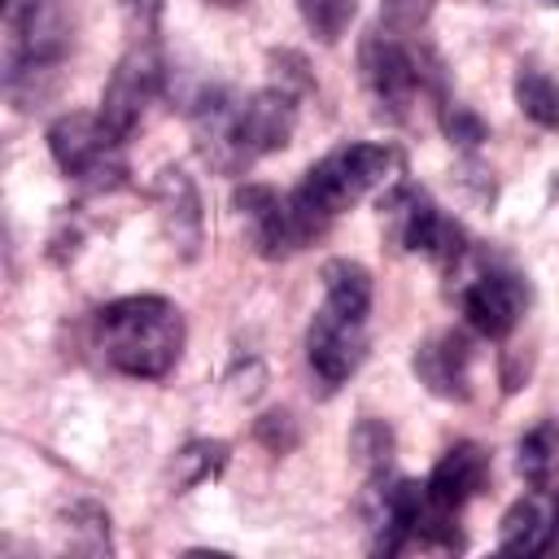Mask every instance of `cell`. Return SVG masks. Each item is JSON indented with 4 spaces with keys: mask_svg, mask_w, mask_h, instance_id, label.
I'll return each mask as SVG.
<instances>
[{
    "mask_svg": "<svg viewBox=\"0 0 559 559\" xmlns=\"http://www.w3.org/2000/svg\"><path fill=\"white\" fill-rule=\"evenodd\" d=\"M362 74H367V87L376 92L380 109H389L393 118H402L415 96L437 83V70L424 66V57L393 31H376L367 44H362Z\"/></svg>",
    "mask_w": 559,
    "mask_h": 559,
    "instance_id": "52a82bcc",
    "label": "cell"
},
{
    "mask_svg": "<svg viewBox=\"0 0 559 559\" xmlns=\"http://www.w3.org/2000/svg\"><path fill=\"white\" fill-rule=\"evenodd\" d=\"M236 210H240L245 231H249V240L262 258H288V253L306 249L319 236L310 227V218L301 214V205L293 201V192L249 183V188L236 192Z\"/></svg>",
    "mask_w": 559,
    "mask_h": 559,
    "instance_id": "ba28073f",
    "label": "cell"
},
{
    "mask_svg": "<svg viewBox=\"0 0 559 559\" xmlns=\"http://www.w3.org/2000/svg\"><path fill=\"white\" fill-rule=\"evenodd\" d=\"M122 135L100 118V114H66L48 127V148L52 162L79 179L92 192L118 188L127 175V157H122Z\"/></svg>",
    "mask_w": 559,
    "mask_h": 559,
    "instance_id": "5b68a950",
    "label": "cell"
},
{
    "mask_svg": "<svg viewBox=\"0 0 559 559\" xmlns=\"http://www.w3.org/2000/svg\"><path fill=\"white\" fill-rule=\"evenodd\" d=\"M122 13H127V22H131V31L148 39V35L157 31V17H162V0H122Z\"/></svg>",
    "mask_w": 559,
    "mask_h": 559,
    "instance_id": "7402d4cb",
    "label": "cell"
},
{
    "mask_svg": "<svg viewBox=\"0 0 559 559\" xmlns=\"http://www.w3.org/2000/svg\"><path fill=\"white\" fill-rule=\"evenodd\" d=\"M555 537H559V498H546V493L520 498L498 528V546L511 555H542L555 546Z\"/></svg>",
    "mask_w": 559,
    "mask_h": 559,
    "instance_id": "5bb4252c",
    "label": "cell"
},
{
    "mask_svg": "<svg viewBox=\"0 0 559 559\" xmlns=\"http://www.w3.org/2000/svg\"><path fill=\"white\" fill-rule=\"evenodd\" d=\"M96 345L114 371L157 380L183 354V319L166 297H122L96 314Z\"/></svg>",
    "mask_w": 559,
    "mask_h": 559,
    "instance_id": "7a4b0ae2",
    "label": "cell"
},
{
    "mask_svg": "<svg viewBox=\"0 0 559 559\" xmlns=\"http://www.w3.org/2000/svg\"><path fill=\"white\" fill-rule=\"evenodd\" d=\"M542 4H559V0H542Z\"/></svg>",
    "mask_w": 559,
    "mask_h": 559,
    "instance_id": "d4e9b609",
    "label": "cell"
},
{
    "mask_svg": "<svg viewBox=\"0 0 559 559\" xmlns=\"http://www.w3.org/2000/svg\"><path fill=\"white\" fill-rule=\"evenodd\" d=\"M415 376L437 393V397H467V380H472V349L467 336L459 332H441L432 341H424L415 349Z\"/></svg>",
    "mask_w": 559,
    "mask_h": 559,
    "instance_id": "4fadbf2b",
    "label": "cell"
},
{
    "mask_svg": "<svg viewBox=\"0 0 559 559\" xmlns=\"http://www.w3.org/2000/svg\"><path fill=\"white\" fill-rule=\"evenodd\" d=\"M223 467H227V445L223 441H188L175 454V493L214 480Z\"/></svg>",
    "mask_w": 559,
    "mask_h": 559,
    "instance_id": "e0dca14e",
    "label": "cell"
},
{
    "mask_svg": "<svg viewBox=\"0 0 559 559\" xmlns=\"http://www.w3.org/2000/svg\"><path fill=\"white\" fill-rule=\"evenodd\" d=\"M459 306L467 314V323L489 336V341H502L515 332V323L524 319V306H528V288L515 271L507 266H489V271H476L463 293H459Z\"/></svg>",
    "mask_w": 559,
    "mask_h": 559,
    "instance_id": "8fae6325",
    "label": "cell"
},
{
    "mask_svg": "<svg viewBox=\"0 0 559 559\" xmlns=\"http://www.w3.org/2000/svg\"><path fill=\"white\" fill-rule=\"evenodd\" d=\"M297 4H301L310 35H319L323 44H336L345 26L354 22V0H297Z\"/></svg>",
    "mask_w": 559,
    "mask_h": 559,
    "instance_id": "d6986e66",
    "label": "cell"
},
{
    "mask_svg": "<svg viewBox=\"0 0 559 559\" xmlns=\"http://www.w3.org/2000/svg\"><path fill=\"white\" fill-rule=\"evenodd\" d=\"M218 4H240V0H218Z\"/></svg>",
    "mask_w": 559,
    "mask_h": 559,
    "instance_id": "cb8c5ba5",
    "label": "cell"
},
{
    "mask_svg": "<svg viewBox=\"0 0 559 559\" xmlns=\"http://www.w3.org/2000/svg\"><path fill=\"white\" fill-rule=\"evenodd\" d=\"M515 467L520 476L533 485V489H546L559 472V424L555 419H542L533 424L524 437H520V454H515Z\"/></svg>",
    "mask_w": 559,
    "mask_h": 559,
    "instance_id": "2e32d148",
    "label": "cell"
},
{
    "mask_svg": "<svg viewBox=\"0 0 559 559\" xmlns=\"http://www.w3.org/2000/svg\"><path fill=\"white\" fill-rule=\"evenodd\" d=\"M515 100L537 127H559V87L542 70H520L515 74Z\"/></svg>",
    "mask_w": 559,
    "mask_h": 559,
    "instance_id": "ac0fdd59",
    "label": "cell"
},
{
    "mask_svg": "<svg viewBox=\"0 0 559 559\" xmlns=\"http://www.w3.org/2000/svg\"><path fill=\"white\" fill-rule=\"evenodd\" d=\"M485 480H489V454L476 441H459V445H450L441 454V463L432 467V476L424 480V489H428V498L441 511L459 515L463 502H472L485 489Z\"/></svg>",
    "mask_w": 559,
    "mask_h": 559,
    "instance_id": "7c38bea8",
    "label": "cell"
},
{
    "mask_svg": "<svg viewBox=\"0 0 559 559\" xmlns=\"http://www.w3.org/2000/svg\"><path fill=\"white\" fill-rule=\"evenodd\" d=\"M293 127H297V96L288 87H262L249 100H236V114H231L236 166H249L253 157L284 148Z\"/></svg>",
    "mask_w": 559,
    "mask_h": 559,
    "instance_id": "9c48e42d",
    "label": "cell"
},
{
    "mask_svg": "<svg viewBox=\"0 0 559 559\" xmlns=\"http://www.w3.org/2000/svg\"><path fill=\"white\" fill-rule=\"evenodd\" d=\"M397 175H402V153L393 144H341L306 170V179L293 188V201L323 236L336 214L358 205L371 188L393 183Z\"/></svg>",
    "mask_w": 559,
    "mask_h": 559,
    "instance_id": "3957f363",
    "label": "cell"
},
{
    "mask_svg": "<svg viewBox=\"0 0 559 559\" xmlns=\"http://www.w3.org/2000/svg\"><path fill=\"white\" fill-rule=\"evenodd\" d=\"M153 201L166 223V236L179 245L183 258H192L201 245V197H197L192 179L183 170H162L153 183Z\"/></svg>",
    "mask_w": 559,
    "mask_h": 559,
    "instance_id": "9a60e30c",
    "label": "cell"
},
{
    "mask_svg": "<svg viewBox=\"0 0 559 559\" xmlns=\"http://www.w3.org/2000/svg\"><path fill=\"white\" fill-rule=\"evenodd\" d=\"M555 192H559V179H555Z\"/></svg>",
    "mask_w": 559,
    "mask_h": 559,
    "instance_id": "484cf974",
    "label": "cell"
},
{
    "mask_svg": "<svg viewBox=\"0 0 559 559\" xmlns=\"http://www.w3.org/2000/svg\"><path fill=\"white\" fill-rule=\"evenodd\" d=\"M0 31H4V87L17 100L31 83L26 100H35L39 96L35 79L52 74L70 52L74 39L70 9L66 0H4Z\"/></svg>",
    "mask_w": 559,
    "mask_h": 559,
    "instance_id": "277c9868",
    "label": "cell"
},
{
    "mask_svg": "<svg viewBox=\"0 0 559 559\" xmlns=\"http://www.w3.org/2000/svg\"><path fill=\"white\" fill-rule=\"evenodd\" d=\"M380 214H384V227H389L397 249L419 253V258H428V262H437L445 271H454L463 262V253H467L463 227L454 218H445L424 188L393 183L389 197L380 201Z\"/></svg>",
    "mask_w": 559,
    "mask_h": 559,
    "instance_id": "8992f818",
    "label": "cell"
},
{
    "mask_svg": "<svg viewBox=\"0 0 559 559\" xmlns=\"http://www.w3.org/2000/svg\"><path fill=\"white\" fill-rule=\"evenodd\" d=\"M354 454H358L371 472H384V467H389V454H393V437H389V428L376 424V419H362V424L354 428Z\"/></svg>",
    "mask_w": 559,
    "mask_h": 559,
    "instance_id": "ffe728a7",
    "label": "cell"
},
{
    "mask_svg": "<svg viewBox=\"0 0 559 559\" xmlns=\"http://www.w3.org/2000/svg\"><path fill=\"white\" fill-rule=\"evenodd\" d=\"M275 450H284V445H293V432H288V415H266L262 419V428H258Z\"/></svg>",
    "mask_w": 559,
    "mask_h": 559,
    "instance_id": "603a6c76",
    "label": "cell"
},
{
    "mask_svg": "<svg viewBox=\"0 0 559 559\" xmlns=\"http://www.w3.org/2000/svg\"><path fill=\"white\" fill-rule=\"evenodd\" d=\"M157 92H162V57L148 39H140L118 61V70L109 74V87L100 96V118L127 140L140 127V118H144V109L153 105Z\"/></svg>",
    "mask_w": 559,
    "mask_h": 559,
    "instance_id": "30bf717a",
    "label": "cell"
},
{
    "mask_svg": "<svg viewBox=\"0 0 559 559\" xmlns=\"http://www.w3.org/2000/svg\"><path fill=\"white\" fill-rule=\"evenodd\" d=\"M441 127H445V135H450L454 144H463V148H476V144L485 140V122H480L472 109H463V105H445Z\"/></svg>",
    "mask_w": 559,
    "mask_h": 559,
    "instance_id": "44dd1931",
    "label": "cell"
},
{
    "mask_svg": "<svg viewBox=\"0 0 559 559\" xmlns=\"http://www.w3.org/2000/svg\"><path fill=\"white\" fill-rule=\"evenodd\" d=\"M367 310H371V275L349 258L328 262L323 306L314 310L306 332V358L323 389H336L358 371L367 354Z\"/></svg>",
    "mask_w": 559,
    "mask_h": 559,
    "instance_id": "6da1fadb",
    "label": "cell"
}]
</instances>
